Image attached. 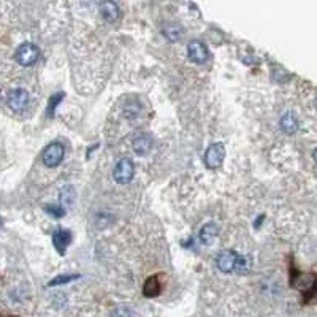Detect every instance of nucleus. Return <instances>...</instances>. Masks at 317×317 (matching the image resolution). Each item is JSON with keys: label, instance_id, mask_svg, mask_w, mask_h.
<instances>
[{"label": "nucleus", "instance_id": "1", "mask_svg": "<svg viewBox=\"0 0 317 317\" xmlns=\"http://www.w3.org/2000/svg\"><path fill=\"white\" fill-rule=\"evenodd\" d=\"M15 59L21 67H32L40 59V48L33 43H22L16 50Z\"/></svg>", "mask_w": 317, "mask_h": 317}, {"label": "nucleus", "instance_id": "2", "mask_svg": "<svg viewBox=\"0 0 317 317\" xmlns=\"http://www.w3.org/2000/svg\"><path fill=\"white\" fill-rule=\"evenodd\" d=\"M64 155H65V149L62 146V143L52 141L45 148L43 155H41V160H43V164L46 167L54 168V167L61 165V162L64 160Z\"/></svg>", "mask_w": 317, "mask_h": 317}, {"label": "nucleus", "instance_id": "3", "mask_svg": "<svg viewBox=\"0 0 317 317\" xmlns=\"http://www.w3.org/2000/svg\"><path fill=\"white\" fill-rule=\"evenodd\" d=\"M135 175V165L132 159L124 157L116 164L115 170H113V178L117 184H129Z\"/></svg>", "mask_w": 317, "mask_h": 317}, {"label": "nucleus", "instance_id": "4", "mask_svg": "<svg viewBox=\"0 0 317 317\" xmlns=\"http://www.w3.org/2000/svg\"><path fill=\"white\" fill-rule=\"evenodd\" d=\"M29 101H31V95H29L26 89H21V87H16L13 91H10L7 99L8 106L16 113H21L26 110L29 106Z\"/></svg>", "mask_w": 317, "mask_h": 317}, {"label": "nucleus", "instance_id": "5", "mask_svg": "<svg viewBox=\"0 0 317 317\" xmlns=\"http://www.w3.org/2000/svg\"><path fill=\"white\" fill-rule=\"evenodd\" d=\"M225 159V146L222 143H213L206 149L205 154V164L208 168H219Z\"/></svg>", "mask_w": 317, "mask_h": 317}, {"label": "nucleus", "instance_id": "6", "mask_svg": "<svg viewBox=\"0 0 317 317\" xmlns=\"http://www.w3.org/2000/svg\"><path fill=\"white\" fill-rule=\"evenodd\" d=\"M187 57H189V61H192L194 64H205L209 57L206 45L200 40H192L187 45Z\"/></svg>", "mask_w": 317, "mask_h": 317}, {"label": "nucleus", "instance_id": "7", "mask_svg": "<svg viewBox=\"0 0 317 317\" xmlns=\"http://www.w3.org/2000/svg\"><path fill=\"white\" fill-rule=\"evenodd\" d=\"M236 257H238L236 252H233L230 249H224V250H220L216 257V265L222 273H232L235 270Z\"/></svg>", "mask_w": 317, "mask_h": 317}, {"label": "nucleus", "instance_id": "8", "mask_svg": "<svg viewBox=\"0 0 317 317\" xmlns=\"http://www.w3.org/2000/svg\"><path fill=\"white\" fill-rule=\"evenodd\" d=\"M100 15L106 22H116L119 17H121V8L117 7L116 2H111V0H106V2H101L99 5Z\"/></svg>", "mask_w": 317, "mask_h": 317}, {"label": "nucleus", "instance_id": "9", "mask_svg": "<svg viewBox=\"0 0 317 317\" xmlns=\"http://www.w3.org/2000/svg\"><path fill=\"white\" fill-rule=\"evenodd\" d=\"M71 241V232L67 229H57L52 235V243H54L56 250L61 255H65V250L70 246Z\"/></svg>", "mask_w": 317, "mask_h": 317}, {"label": "nucleus", "instance_id": "10", "mask_svg": "<svg viewBox=\"0 0 317 317\" xmlns=\"http://www.w3.org/2000/svg\"><path fill=\"white\" fill-rule=\"evenodd\" d=\"M162 35L168 41H171V43H176V41L183 38L184 29L181 24H178V22H165L162 26Z\"/></svg>", "mask_w": 317, "mask_h": 317}, {"label": "nucleus", "instance_id": "11", "mask_svg": "<svg viewBox=\"0 0 317 317\" xmlns=\"http://www.w3.org/2000/svg\"><path fill=\"white\" fill-rule=\"evenodd\" d=\"M152 145H154V141L151 138V135H148V133L135 135V138H133V149H135L136 154H140V155L148 154L152 149Z\"/></svg>", "mask_w": 317, "mask_h": 317}, {"label": "nucleus", "instance_id": "12", "mask_svg": "<svg viewBox=\"0 0 317 317\" xmlns=\"http://www.w3.org/2000/svg\"><path fill=\"white\" fill-rule=\"evenodd\" d=\"M219 235V227L217 224H214V222H208L201 227V230L199 233V238H200V241L203 244H213L214 241H216V238Z\"/></svg>", "mask_w": 317, "mask_h": 317}, {"label": "nucleus", "instance_id": "13", "mask_svg": "<svg viewBox=\"0 0 317 317\" xmlns=\"http://www.w3.org/2000/svg\"><path fill=\"white\" fill-rule=\"evenodd\" d=\"M279 125H281V129H283V132H285V133H295V132L298 130V119L295 117L294 113H285V115L281 117V121H279Z\"/></svg>", "mask_w": 317, "mask_h": 317}, {"label": "nucleus", "instance_id": "14", "mask_svg": "<svg viewBox=\"0 0 317 317\" xmlns=\"http://www.w3.org/2000/svg\"><path fill=\"white\" fill-rule=\"evenodd\" d=\"M75 200V190L71 186H64L61 189V192H59V205L62 206H67V205H71Z\"/></svg>", "mask_w": 317, "mask_h": 317}, {"label": "nucleus", "instance_id": "15", "mask_svg": "<svg viewBox=\"0 0 317 317\" xmlns=\"http://www.w3.org/2000/svg\"><path fill=\"white\" fill-rule=\"evenodd\" d=\"M249 270H250V257L240 254L236 257V262H235V271L238 274H246Z\"/></svg>", "mask_w": 317, "mask_h": 317}, {"label": "nucleus", "instance_id": "16", "mask_svg": "<svg viewBox=\"0 0 317 317\" xmlns=\"http://www.w3.org/2000/svg\"><path fill=\"white\" fill-rule=\"evenodd\" d=\"M45 211L50 213L52 217H62V216H65V208L62 205H48V206H45Z\"/></svg>", "mask_w": 317, "mask_h": 317}, {"label": "nucleus", "instance_id": "17", "mask_svg": "<svg viewBox=\"0 0 317 317\" xmlns=\"http://www.w3.org/2000/svg\"><path fill=\"white\" fill-rule=\"evenodd\" d=\"M76 278H80V274H65V276H57L54 281H51L50 284V287H54V285H59V284H65V283H70V281H73V279H76Z\"/></svg>", "mask_w": 317, "mask_h": 317}, {"label": "nucleus", "instance_id": "18", "mask_svg": "<svg viewBox=\"0 0 317 317\" xmlns=\"http://www.w3.org/2000/svg\"><path fill=\"white\" fill-rule=\"evenodd\" d=\"M110 317H133V313L129 308H116Z\"/></svg>", "mask_w": 317, "mask_h": 317}, {"label": "nucleus", "instance_id": "19", "mask_svg": "<svg viewBox=\"0 0 317 317\" xmlns=\"http://www.w3.org/2000/svg\"><path fill=\"white\" fill-rule=\"evenodd\" d=\"M62 97H64V94H61V95H59V94H57V95H52L51 100H50V106H48V111H46L48 116H52V115H54V108H56V105L59 103L57 100H61Z\"/></svg>", "mask_w": 317, "mask_h": 317}, {"label": "nucleus", "instance_id": "20", "mask_svg": "<svg viewBox=\"0 0 317 317\" xmlns=\"http://www.w3.org/2000/svg\"><path fill=\"white\" fill-rule=\"evenodd\" d=\"M313 157H314V160H316V164H317V148L314 149V152H313Z\"/></svg>", "mask_w": 317, "mask_h": 317}]
</instances>
